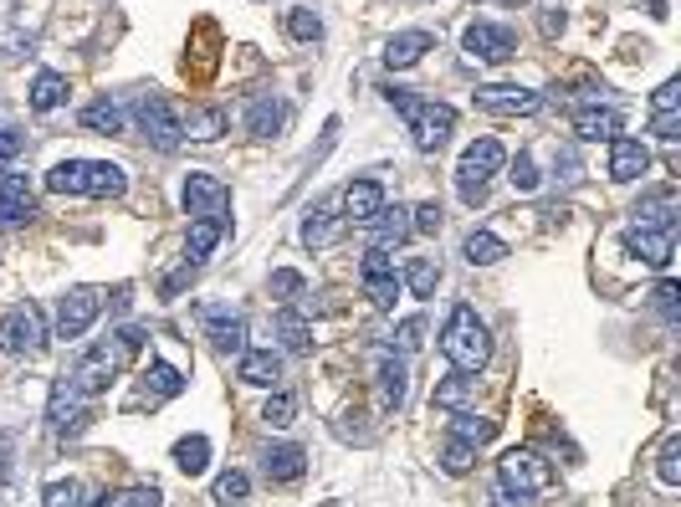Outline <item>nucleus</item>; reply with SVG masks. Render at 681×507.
Here are the masks:
<instances>
[{
	"label": "nucleus",
	"mask_w": 681,
	"mask_h": 507,
	"mask_svg": "<svg viewBox=\"0 0 681 507\" xmlns=\"http://www.w3.org/2000/svg\"><path fill=\"white\" fill-rule=\"evenodd\" d=\"M502 164H507V149H502L497 139H472V144H466V154H461V164H456V190H461V200H466V205H482V200H487V180L497 175Z\"/></svg>",
	"instance_id": "7ed1b4c3"
},
{
	"label": "nucleus",
	"mask_w": 681,
	"mask_h": 507,
	"mask_svg": "<svg viewBox=\"0 0 681 507\" xmlns=\"http://www.w3.org/2000/svg\"><path fill=\"white\" fill-rule=\"evenodd\" d=\"M651 298H656V313H661L666 323H676V318H681V292H676V282H671V277L651 292Z\"/></svg>",
	"instance_id": "864d4df0"
},
{
	"label": "nucleus",
	"mask_w": 681,
	"mask_h": 507,
	"mask_svg": "<svg viewBox=\"0 0 681 507\" xmlns=\"http://www.w3.org/2000/svg\"><path fill=\"white\" fill-rule=\"evenodd\" d=\"M277 338H282L287 354H313V323L303 313H292V308L277 313Z\"/></svg>",
	"instance_id": "2f4dec72"
},
{
	"label": "nucleus",
	"mask_w": 681,
	"mask_h": 507,
	"mask_svg": "<svg viewBox=\"0 0 681 507\" xmlns=\"http://www.w3.org/2000/svg\"><path fill=\"white\" fill-rule=\"evenodd\" d=\"M425 344V318H405L400 328H395V349L400 354H415Z\"/></svg>",
	"instance_id": "5fc2aeb1"
},
{
	"label": "nucleus",
	"mask_w": 681,
	"mask_h": 507,
	"mask_svg": "<svg viewBox=\"0 0 681 507\" xmlns=\"http://www.w3.org/2000/svg\"><path fill=\"white\" fill-rule=\"evenodd\" d=\"M47 420L57 436H77L82 426H88V395H82L72 379H57L52 385V405H47Z\"/></svg>",
	"instance_id": "ddd939ff"
},
{
	"label": "nucleus",
	"mask_w": 681,
	"mask_h": 507,
	"mask_svg": "<svg viewBox=\"0 0 681 507\" xmlns=\"http://www.w3.org/2000/svg\"><path fill=\"white\" fill-rule=\"evenodd\" d=\"M210 492H216V502H246V497H251V477L231 467V472L216 477V487H210Z\"/></svg>",
	"instance_id": "de8ad7c7"
},
{
	"label": "nucleus",
	"mask_w": 681,
	"mask_h": 507,
	"mask_svg": "<svg viewBox=\"0 0 681 507\" xmlns=\"http://www.w3.org/2000/svg\"><path fill=\"white\" fill-rule=\"evenodd\" d=\"M0 487H6V467H0Z\"/></svg>",
	"instance_id": "0e129e2a"
},
{
	"label": "nucleus",
	"mask_w": 681,
	"mask_h": 507,
	"mask_svg": "<svg viewBox=\"0 0 681 507\" xmlns=\"http://www.w3.org/2000/svg\"><path fill=\"white\" fill-rule=\"evenodd\" d=\"M507 180H513V190H518V195H533V190L543 185V175H538V164H533V154H528V149H518L513 175H507Z\"/></svg>",
	"instance_id": "49530a36"
},
{
	"label": "nucleus",
	"mask_w": 681,
	"mask_h": 507,
	"mask_svg": "<svg viewBox=\"0 0 681 507\" xmlns=\"http://www.w3.org/2000/svg\"><path fill=\"white\" fill-rule=\"evenodd\" d=\"M461 257L472 262V267H497V262L507 257V241L492 236V231H472V236L461 241Z\"/></svg>",
	"instance_id": "72a5a7b5"
},
{
	"label": "nucleus",
	"mask_w": 681,
	"mask_h": 507,
	"mask_svg": "<svg viewBox=\"0 0 681 507\" xmlns=\"http://www.w3.org/2000/svg\"><path fill=\"white\" fill-rule=\"evenodd\" d=\"M190 277H195V267H190V262H185V267H180V272H175V277H164V292H169V298H175V292H180V287H185V282H190Z\"/></svg>",
	"instance_id": "052dcab7"
},
{
	"label": "nucleus",
	"mask_w": 681,
	"mask_h": 507,
	"mask_svg": "<svg viewBox=\"0 0 681 507\" xmlns=\"http://www.w3.org/2000/svg\"><path fill=\"white\" fill-rule=\"evenodd\" d=\"M139 349H144V333H139V328H123V333L113 338V344H93L88 354H82V359H77V369H72L67 379L93 400V395H103V390L113 385L118 364L129 359V354H139Z\"/></svg>",
	"instance_id": "f03ea898"
},
{
	"label": "nucleus",
	"mask_w": 681,
	"mask_h": 507,
	"mask_svg": "<svg viewBox=\"0 0 681 507\" xmlns=\"http://www.w3.org/2000/svg\"><path fill=\"white\" fill-rule=\"evenodd\" d=\"M67 103V77L62 72H36V82H31V108L36 113H52V108H62Z\"/></svg>",
	"instance_id": "e433bc0d"
},
{
	"label": "nucleus",
	"mask_w": 681,
	"mask_h": 507,
	"mask_svg": "<svg viewBox=\"0 0 681 507\" xmlns=\"http://www.w3.org/2000/svg\"><path fill=\"white\" fill-rule=\"evenodd\" d=\"M620 129H625V118L615 108H574V134L584 144H610L620 139Z\"/></svg>",
	"instance_id": "aec40b11"
},
{
	"label": "nucleus",
	"mask_w": 681,
	"mask_h": 507,
	"mask_svg": "<svg viewBox=\"0 0 681 507\" xmlns=\"http://www.w3.org/2000/svg\"><path fill=\"white\" fill-rule=\"evenodd\" d=\"M292 415H297V400L292 395H272L267 405H262V420L272 431H282V426H292Z\"/></svg>",
	"instance_id": "3c124183"
},
{
	"label": "nucleus",
	"mask_w": 681,
	"mask_h": 507,
	"mask_svg": "<svg viewBox=\"0 0 681 507\" xmlns=\"http://www.w3.org/2000/svg\"><path fill=\"white\" fill-rule=\"evenodd\" d=\"M651 169V149L641 144V139H610V180H620V185H635Z\"/></svg>",
	"instance_id": "dca6fc26"
},
{
	"label": "nucleus",
	"mask_w": 681,
	"mask_h": 507,
	"mask_svg": "<svg viewBox=\"0 0 681 507\" xmlns=\"http://www.w3.org/2000/svg\"><path fill=\"white\" fill-rule=\"evenodd\" d=\"M492 507H533V492H513V487H492Z\"/></svg>",
	"instance_id": "4d7b16f0"
},
{
	"label": "nucleus",
	"mask_w": 681,
	"mask_h": 507,
	"mask_svg": "<svg viewBox=\"0 0 681 507\" xmlns=\"http://www.w3.org/2000/svg\"><path fill=\"white\" fill-rule=\"evenodd\" d=\"M139 129L149 134V144H154L159 154H175V149L185 144L180 113L169 108V98H164V93H144V98H139Z\"/></svg>",
	"instance_id": "0eeeda50"
},
{
	"label": "nucleus",
	"mask_w": 681,
	"mask_h": 507,
	"mask_svg": "<svg viewBox=\"0 0 681 507\" xmlns=\"http://www.w3.org/2000/svg\"><path fill=\"white\" fill-rule=\"evenodd\" d=\"M635 226H666V231H676V190L666 185V190L641 195V205H635Z\"/></svg>",
	"instance_id": "bb28decb"
},
{
	"label": "nucleus",
	"mask_w": 681,
	"mask_h": 507,
	"mask_svg": "<svg viewBox=\"0 0 681 507\" xmlns=\"http://www.w3.org/2000/svg\"><path fill=\"white\" fill-rule=\"evenodd\" d=\"M159 487H123V492H103L93 507H159Z\"/></svg>",
	"instance_id": "79ce46f5"
},
{
	"label": "nucleus",
	"mask_w": 681,
	"mask_h": 507,
	"mask_svg": "<svg viewBox=\"0 0 681 507\" xmlns=\"http://www.w3.org/2000/svg\"><path fill=\"white\" fill-rule=\"evenodd\" d=\"M461 52L472 57V62H487V67H502V62H513L518 57V36L497 26V21H472L461 31Z\"/></svg>",
	"instance_id": "423d86ee"
},
{
	"label": "nucleus",
	"mask_w": 681,
	"mask_h": 507,
	"mask_svg": "<svg viewBox=\"0 0 681 507\" xmlns=\"http://www.w3.org/2000/svg\"><path fill=\"white\" fill-rule=\"evenodd\" d=\"M344 210H349L354 226H369L379 210H385V185H379V180H354L344 190Z\"/></svg>",
	"instance_id": "b1692460"
},
{
	"label": "nucleus",
	"mask_w": 681,
	"mask_h": 507,
	"mask_svg": "<svg viewBox=\"0 0 681 507\" xmlns=\"http://www.w3.org/2000/svg\"><path fill=\"white\" fill-rule=\"evenodd\" d=\"M441 354H446L461 374H477V369L492 359V333H487V323L477 318L472 303H456V308H451V318H446V328H441Z\"/></svg>",
	"instance_id": "f257e3e1"
},
{
	"label": "nucleus",
	"mask_w": 681,
	"mask_h": 507,
	"mask_svg": "<svg viewBox=\"0 0 681 507\" xmlns=\"http://www.w3.org/2000/svg\"><path fill=\"white\" fill-rule=\"evenodd\" d=\"M410 6H415V0H410Z\"/></svg>",
	"instance_id": "338daca9"
},
{
	"label": "nucleus",
	"mask_w": 681,
	"mask_h": 507,
	"mask_svg": "<svg viewBox=\"0 0 681 507\" xmlns=\"http://www.w3.org/2000/svg\"><path fill=\"white\" fill-rule=\"evenodd\" d=\"M262 472H267V482H297V477L308 472V451L292 446V441L267 446V451H262Z\"/></svg>",
	"instance_id": "5701e85b"
},
{
	"label": "nucleus",
	"mask_w": 681,
	"mask_h": 507,
	"mask_svg": "<svg viewBox=\"0 0 681 507\" xmlns=\"http://www.w3.org/2000/svg\"><path fill=\"white\" fill-rule=\"evenodd\" d=\"M180 200H185V216L190 221H200V216H231V190L216 180V175H185V190H180Z\"/></svg>",
	"instance_id": "9b49d317"
},
{
	"label": "nucleus",
	"mask_w": 681,
	"mask_h": 507,
	"mask_svg": "<svg viewBox=\"0 0 681 507\" xmlns=\"http://www.w3.org/2000/svg\"><path fill=\"white\" fill-rule=\"evenodd\" d=\"M205 338L216 344L221 354H246V318L231 308H205Z\"/></svg>",
	"instance_id": "2eb2a0df"
},
{
	"label": "nucleus",
	"mask_w": 681,
	"mask_h": 507,
	"mask_svg": "<svg viewBox=\"0 0 681 507\" xmlns=\"http://www.w3.org/2000/svg\"><path fill=\"white\" fill-rule=\"evenodd\" d=\"M497 482L513 487V492H533V497H538V492L553 482V472H548V461H543L538 451L518 446V451H507V456L497 461Z\"/></svg>",
	"instance_id": "9d476101"
},
{
	"label": "nucleus",
	"mask_w": 681,
	"mask_h": 507,
	"mask_svg": "<svg viewBox=\"0 0 681 507\" xmlns=\"http://www.w3.org/2000/svg\"><path fill=\"white\" fill-rule=\"evenodd\" d=\"M241 385H257V390H272L277 379H282V359L272 354V349H246L241 354Z\"/></svg>",
	"instance_id": "393cba45"
},
{
	"label": "nucleus",
	"mask_w": 681,
	"mask_h": 507,
	"mask_svg": "<svg viewBox=\"0 0 681 507\" xmlns=\"http://www.w3.org/2000/svg\"><path fill=\"white\" fill-rule=\"evenodd\" d=\"M671 236L676 231H666V226H635L625 236V251H630V257H641L646 267H671Z\"/></svg>",
	"instance_id": "6ab92c4d"
},
{
	"label": "nucleus",
	"mask_w": 681,
	"mask_h": 507,
	"mask_svg": "<svg viewBox=\"0 0 681 507\" xmlns=\"http://www.w3.org/2000/svg\"><path fill=\"white\" fill-rule=\"evenodd\" d=\"M656 477H661V487H676V482H681V436H666V446H661V456H656Z\"/></svg>",
	"instance_id": "a18cd8bd"
},
{
	"label": "nucleus",
	"mask_w": 681,
	"mask_h": 507,
	"mask_svg": "<svg viewBox=\"0 0 681 507\" xmlns=\"http://www.w3.org/2000/svg\"><path fill=\"white\" fill-rule=\"evenodd\" d=\"M180 129H185V139L216 144L231 129V118H226V108H190V118H180Z\"/></svg>",
	"instance_id": "c85d7f7f"
},
{
	"label": "nucleus",
	"mask_w": 681,
	"mask_h": 507,
	"mask_svg": "<svg viewBox=\"0 0 681 507\" xmlns=\"http://www.w3.org/2000/svg\"><path fill=\"white\" fill-rule=\"evenodd\" d=\"M303 292H308L303 272H292V267H277V272H272V298L292 303V298H303Z\"/></svg>",
	"instance_id": "09e8293b"
},
{
	"label": "nucleus",
	"mask_w": 681,
	"mask_h": 507,
	"mask_svg": "<svg viewBox=\"0 0 681 507\" xmlns=\"http://www.w3.org/2000/svg\"><path fill=\"white\" fill-rule=\"evenodd\" d=\"M36 216V195L26 185V175L0 169V226H26Z\"/></svg>",
	"instance_id": "4468645a"
},
{
	"label": "nucleus",
	"mask_w": 681,
	"mask_h": 507,
	"mask_svg": "<svg viewBox=\"0 0 681 507\" xmlns=\"http://www.w3.org/2000/svg\"><path fill=\"white\" fill-rule=\"evenodd\" d=\"M369 226H374V246H379V251H395V246H405V241L415 236V231H410V210H400V205H395V210L385 205Z\"/></svg>",
	"instance_id": "a878e982"
},
{
	"label": "nucleus",
	"mask_w": 681,
	"mask_h": 507,
	"mask_svg": "<svg viewBox=\"0 0 681 507\" xmlns=\"http://www.w3.org/2000/svg\"><path fill=\"white\" fill-rule=\"evenodd\" d=\"M226 226H231V216H200V221H190V236H185V262H190V267H200V262L210 257V251L221 246Z\"/></svg>",
	"instance_id": "412c9836"
},
{
	"label": "nucleus",
	"mask_w": 681,
	"mask_h": 507,
	"mask_svg": "<svg viewBox=\"0 0 681 507\" xmlns=\"http://www.w3.org/2000/svg\"><path fill=\"white\" fill-rule=\"evenodd\" d=\"M47 190L52 195H82L88 190V159H62L47 169Z\"/></svg>",
	"instance_id": "473e14b6"
},
{
	"label": "nucleus",
	"mask_w": 681,
	"mask_h": 507,
	"mask_svg": "<svg viewBox=\"0 0 681 507\" xmlns=\"http://www.w3.org/2000/svg\"><path fill=\"white\" fill-rule=\"evenodd\" d=\"M472 390H477V379L456 369V374H446L441 385H436V395H431V400H436V410H461L466 400H472Z\"/></svg>",
	"instance_id": "58836bf2"
},
{
	"label": "nucleus",
	"mask_w": 681,
	"mask_h": 507,
	"mask_svg": "<svg viewBox=\"0 0 681 507\" xmlns=\"http://www.w3.org/2000/svg\"><path fill=\"white\" fill-rule=\"evenodd\" d=\"M21 144H26V139H21L16 129H0V164H11V159L21 154Z\"/></svg>",
	"instance_id": "13d9d810"
},
{
	"label": "nucleus",
	"mask_w": 681,
	"mask_h": 507,
	"mask_svg": "<svg viewBox=\"0 0 681 507\" xmlns=\"http://www.w3.org/2000/svg\"><path fill=\"white\" fill-rule=\"evenodd\" d=\"M175 467L185 472V477H200L205 467H210V436H185V441H175Z\"/></svg>",
	"instance_id": "4c0bfd02"
},
{
	"label": "nucleus",
	"mask_w": 681,
	"mask_h": 507,
	"mask_svg": "<svg viewBox=\"0 0 681 507\" xmlns=\"http://www.w3.org/2000/svg\"><path fill=\"white\" fill-rule=\"evenodd\" d=\"M472 461H477V446H466V441L446 436V446H441V467H446L451 477H466V472H472Z\"/></svg>",
	"instance_id": "c03bdc74"
},
{
	"label": "nucleus",
	"mask_w": 681,
	"mask_h": 507,
	"mask_svg": "<svg viewBox=\"0 0 681 507\" xmlns=\"http://www.w3.org/2000/svg\"><path fill=\"white\" fill-rule=\"evenodd\" d=\"M559 169H564V180H579V154H574V149H559Z\"/></svg>",
	"instance_id": "680f3d73"
},
{
	"label": "nucleus",
	"mask_w": 681,
	"mask_h": 507,
	"mask_svg": "<svg viewBox=\"0 0 681 507\" xmlns=\"http://www.w3.org/2000/svg\"><path fill=\"white\" fill-rule=\"evenodd\" d=\"M676 129H681V118H676V113H656V123H651V134H656V139H666V144L676 139Z\"/></svg>",
	"instance_id": "bf43d9fd"
},
{
	"label": "nucleus",
	"mask_w": 681,
	"mask_h": 507,
	"mask_svg": "<svg viewBox=\"0 0 681 507\" xmlns=\"http://www.w3.org/2000/svg\"><path fill=\"white\" fill-rule=\"evenodd\" d=\"M180 390H185V374H180L175 364L154 359V364L144 369V400H149V405H159V400H175Z\"/></svg>",
	"instance_id": "cd10ccee"
},
{
	"label": "nucleus",
	"mask_w": 681,
	"mask_h": 507,
	"mask_svg": "<svg viewBox=\"0 0 681 507\" xmlns=\"http://www.w3.org/2000/svg\"><path fill=\"white\" fill-rule=\"evenodd\" d=\"M287 36L292 41H323V16L313 6H292L287 11Z\"/></svg>",
	"instance_id": "a19ab883"
},
{
	"label": "nucleus",
	"mask_w": 681,
	"mask_h": 507,
	"mask_svg": "<svg viewBox=\"0 0 681 507\" xmlns=\"http://www.w3.org/2000/svg\"><path fill=\"white\" fill-rule=\"evenodd\" d=\"M82 129H93V134H123L129 129V118H123V108H118V98H93L88 108H82Z\"/></svg>",
	"instance_id": "7c9ffc66"
},
{
	"label": "nucleus",
	"mask_w": 681,
	"mask_h": 507,
	"mask_svg": "<svg viewBox=\"0 0 681 507\" xmlns=\"http://www.w3.org/2000/svg\"><path fill=\"white\" fill-rule=\"evenodd\" d=\"M410 231H415V236H436V231H441V205H436V200L415 205V210H410Z\"/></svg>",
	"instance_id": "603ef678"
},
{
	"label": "nucleus",
	"mask_w": 681,
	"mask_h": 507,
	"mask_svg": "<svg viewBox=\"0 0 681 507\" xmlns=\"http://www.w3.org/2000/svg\"><path fill=\"white\" fill-rule=\"evenodd\" d=\"M0 349L16 354V359H31V354L47 349V318H41L36 303H21L0 318Z\"/></svg>",
	"instance_id": "20e7f679"
},
{
	"label": "nucleus",
	"mask_w": 681,
	"mask_h": 507,
	"mask_svg": "<svg viewBox=\"0 0 681 507\" xmlns=\"http://www.w3.org/2000/svg\"><path fill=\"white\" fill-rule=\"evenodd\" d=\"M333 436L349 441V446H369V441H374V431L364 426V410H344V415H338V420H333Z\"/></svg>",
	"instance_id": "37998d69"
},
{
	"label": "nucleus",
	"mask_w": 681,
	"mask_h": 507,
	"mask_svg": "<svg viewBox=\"0 0 681 507\" xmlns=\"http://www.w3.org/2000/svg\"><path fill=\"white\" fill-rule=\"evenodd\" d=\"M472 103H477L482 113H492V118H528V113L543 108V93L518 88V82H487V88L472 93Z\"/></svg>",
	"instance_id": "1a4fd4ad"
},
{
	"label": "nucleus",
	"mask_w": 681,
	"mask_h": 507,
	"mask_svg": "<svg viewBox=\"0 0 681 507\" xmlns=\"http://www.w3.org/2000/svg\"><path fill=\"white\" fill-rule=\"evenodd\" d=\"M41 502H47V507H77V502H82V482H77V477H67V482H47Z\"/></svg>",
	"instance_id": "8fccbe9b"
},
{
	"label": "nucleus",
	"mask_w": 681,
	"mask_h": 507,
	"mask_svg": "<svg viewBox=\"0 0 681 507\" xmlns=\"http://www.w3.org/2000/svg\"><path fill=\"white\" fill-rule=\"evenodd\" d=\"M405 395H410V364H405V354L385 349V354H379V405L400 410Z\"/></svg>",
	"instance_id": "f3484780"
},
{
	"label": "nucleus",
	"mask_w": 681,
	"mask_h": 507,
	"mask_svg": "<svg viewBox=\"0 0 681 507\" xmlns=\"http://www.w3.org/2000/svg\"><path fill=\"white\" fill-rule=\"evenodd\" d=\"M425 52H436V36L425 31V26H410V31H395L379 57H385V67H415Z\"/></svg>",
	"instance_id": "a211bd4d"
},
{
	"label": "nucleus",
	"mask_w": 681,
	"mask_h": 507,
	"mask_svg": "<svg viewBox=\"0 0 681 507\" xmlns=\"http://www.w3.org/2000/svg\"><path fill=\"white\" fill-rule=\"evenodd\" d=\"M123 190H129V175H123L118 164H108V159H93V164H88V190H82V195H93V200H118Z\"/></svg>",
	"instance_id": "c756f323"
},
{
	"label": "nucleus",
	"mask_w": 681,
	"mask_h": 507,
	"mask_svg": "<svg viewBox=\"0 0 681 507\" xmlns=\"http://www.w3.org/2000/svg\"><path fill=\"white\" fill-rule=\"evenodd\" d=\"M359 282H364V298H369L379 313L395 308V298H400V272H395V262H390V251L369 246L364 262H359Z\"/></svg>",
	"instance_id": "6e6552de"
},
{
	"label": "nucleus",
	"mask_w": 681,
	"mask_h": 507,
	"mask_svg": "<svg viewBox=\"0 0 681 507\" xmlns=\"http://www.w3.org/2000/svg\"><path fill=\"white\" fill-rule=\"evenodd\" d=\"M246 129L257 134V139H277V134L287 129V103L272 98V93L251 98V103H246Z\"/></svg>",
	"instance_id": "4be33fe9"
},
{
	"label": "nucleus",
	"mask_w": 681,
	"mask_h": 507,
	"mask_svg": "<svg viewBox=\"0 0 681 507\" xmlns=\"http://www.w3.org/2000/svg\"><path fill=\"white\" fill-rule=\"evenodd\" d=\"M410 134H415V149L420 154H436L451 134H456V108L451 103H431V98H415V108L405 113Z\"/></svg>",
	"instance_id": "39448f33"
},
{
	"label": "nucleus",
	"mask_w": 681,
	"mask_h": 507,
	"mask_svg": "<svg viewBox=\"0 0 681 507\" xmlns=\"http://www.w3.org/2000/svg\"><path fill=\"white\" fill-rule=\"evenodd\" d=\"M318 507H338V502H318Z\"/></svg>",
	"instance_id": "69168bd1"
},
{
	"label": "nucleus",
	"mask_w": 681,
	"mask_h": 507,
	"mask_svg": "<svg viewBox=\"0 0 681 507\" xmlns=\"http://www.w3.org/2000/svg\"><path fill=\"white\" fill-rule=\"evenodd\" d=\"M98 308H103V298H98L93 287H72L67 298L57 303V338H67V344H72V338H82L98 323Z\"/></svg>",
	"instance_id": "f8f14e48"
},
{
	"label": "nucleus",
	"mask_w": 681,
	"mask_h": 507,
	"mask_svg": "<svg viewBox=\"0 0 681 507\" xmlns=\"http://www.w3.org/2000/svg\"><path fill=\"white\" fill-rule=\"evenodd\" d=\"M446 436H456V441H466V446H487V441L497 436V420L472 415V410H456V420H451V431H446Z\"/></svg>",
	"instance_id": "c9c22d12"
},
{
	"label": "nucleus",
	"mask_w": 681,
	"mask_h": 507,
	"mask_svg": "<svg viewBox=\"0 0 681 507\" xmlns=\"http://www.w3.org/2000/svg\"><path fill=\"white\" fill-rule=\"evenodd\" d=\"M338 236V226H333V200H318V205H308V216H303V246H328Z\"/></svg>",
	"instance_id": "f704fd0d"
},
{
	"label": "nucleus",
	"mask_w": 681,
	"mask_h": 507,
	"mask_svg": "<svg viewBox=\"0 0 681 507\" xmlns=\"http://www.w3.org/2000/svg\"><path fill=\"white\" fill-rule=\"evenodd\" d=\"M405 287H410V298H436V287H441V267L431 257H415L405 267Z\"/></svg>",
	"instance_id": "ea45409f"
},
{
	"label": "nucleus",
	"mask_w": 681,
	"mask_h": 507,
	"mask_svg": "<svg viewBox=\"0 0 681 507\" xmlns=\"http://www.w3.org/2000/svg\"><path fill=\"white\" fill-rule=\"evenodd\" d=\"M646 11H651L656 21H666V0H646Z\"/></svg>",
	"instance_id": "e2e57ef3"
},
{
	"label": "nucleus",
	"mask_w": 681,
	"mask_h": 507,
	"mask_svg": "<svg viewBox=\"0 0 681 507\" xmlns=\"http://www.w3.org/2000/svg\"><path fill=\"white\" fill-rule=\"evenodd\" d=\"M676 103H681V82L671 77V82H661V88H656L651 108H656V113H676Z\"/></svg>",
	"instance_id": "6e6d98bb"
}]
</instances>
